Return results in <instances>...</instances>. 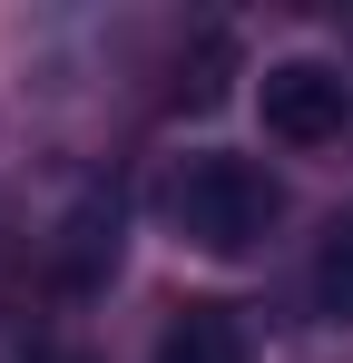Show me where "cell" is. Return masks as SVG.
Here are the masks:
<instances>
[{
  "label": "cell",
  "mask_w": 353,
  "mask_h": 363,
  "mask_svg": "<svg viewBox=\"0 0 353 363\" xmlns=\"http://www.w3.org/2000/svg\"><path fill=\"white\" fill-rule=\"evenodd\" d=\"M275 177L255 167V157H226V147H206V157H186L167 177V226L196 255H245V245L275 226Z\"/></svg>",
  "instance_id": "cell-1"
},
{
  "label": "cell",
  "mask_w": 353,
  "mask_h": 363,
  "mask_svg": "<svg viewBox=\"0 0 353 363\" xmlns=\"http://www.w3.org/2000/svg\"><path fill=\"white\" fill-rule=\"evenodd\" d=\"M255 108H265V138H285V147H324V138H344V118H353L344 79L324 60H275L265 89H255Z\"/></svg>",
  "instance_id": "cell-2"
},
{
  "label": "cell",
  "mask_w": 353,
  "mask_h": 363,
  "mask_svg": "<svg viewBox=\"0 0 353 363\" xmlns=\"http://www.w3.org/2000/svg\"><path fill=\"white\" fill-rule=\"evenodd\" d=\"M157 363H245V334L226 304H176V324L157 334Z\"/></svg>",
  "instance_id": "cell-3"
},
{
  "label": "cell",
  "mask_w": 353,
  "mask_h": 363,
  "mask_svg": "<svg viewBox=\"0 0 353 363\" xmlns=\"http://www.w3.org/2000/svg\"><path fill=\"white\" fill-rule=\"evenodd\" d=\"M108 255H118V206H108V196H89V206L69 216V245H59V285H89Z\"/></svg>",
  "instance_id": "cell-4"
},
{
  "label": "cell",
  "mask_w": 353,
  "mask_h": 363,
  "mask_svg": "<svg viewBox=\"0 0 353 363\" xmlns=\"http://www.w3.org/2000/svg\"><path fill=\"white\" fill-rule=\"evenodd\" d=\"M314 304H324L334 324H353V216L324 236V255H314Z\"/></svg>",
  "instance_id": "cell-5"
},
{
  "label": "cell",
  "mask_w": 353,
  "mask_h": 363,
  "mask_svg": "<svg viewBox=\"0 0 353 363\" xmlns=\"http://www.w3.org/2000/svg\"><path fill=\"white\" fill-rule=\"evenodd\" d=\"M0 363H40V344H30V324H0Z\"/></svg>",
  "instance_id": "cell-6"
}]
</instances>
